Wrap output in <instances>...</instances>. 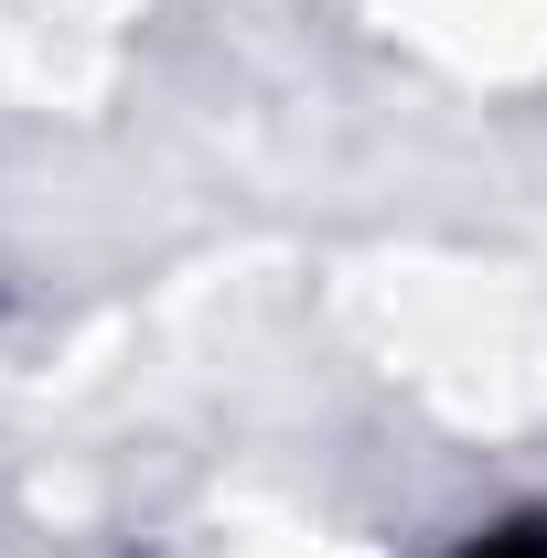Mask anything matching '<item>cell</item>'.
<instances>
[{"label":"cell","instance_id":"1","mask_svg":"<svg viewBox=\"0 0 547 558\" xmlns=\"http://www.w3.org/2000/svg\"><path fill=\"white\" fill-rule=\"evenodd\" d=\"M462 558H547V515H515V526H494V537H473Z\"/></svg>","mask_w":547,"mask_h":558}]
</instances>
